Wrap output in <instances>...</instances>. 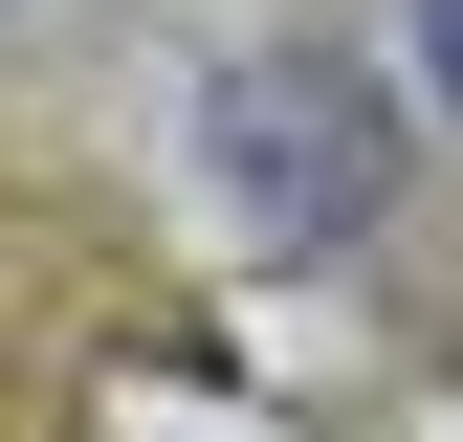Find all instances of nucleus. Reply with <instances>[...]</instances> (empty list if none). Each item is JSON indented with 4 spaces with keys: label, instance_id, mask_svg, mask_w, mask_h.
Returning a JSON list of instances; mask_svg holds the SVG:
<instances>
[{
    "label": "nucleus",
    "instance_id": "obj_1",
    "mask_svg": "<svg viewBox=\"0 0 463 442\" xmlns=\"http://www.w3.org/2000/svg\"><path fill=\"white\" fill-rule=\"evenodd\" d=\"M199 133H221V199L287 221V244H354V221L397 199V110L331 67V44H243V67L199 89Z\"/></svg>",
    "mask_w": 463,
    "mask_h": 442
}]
</instances>
